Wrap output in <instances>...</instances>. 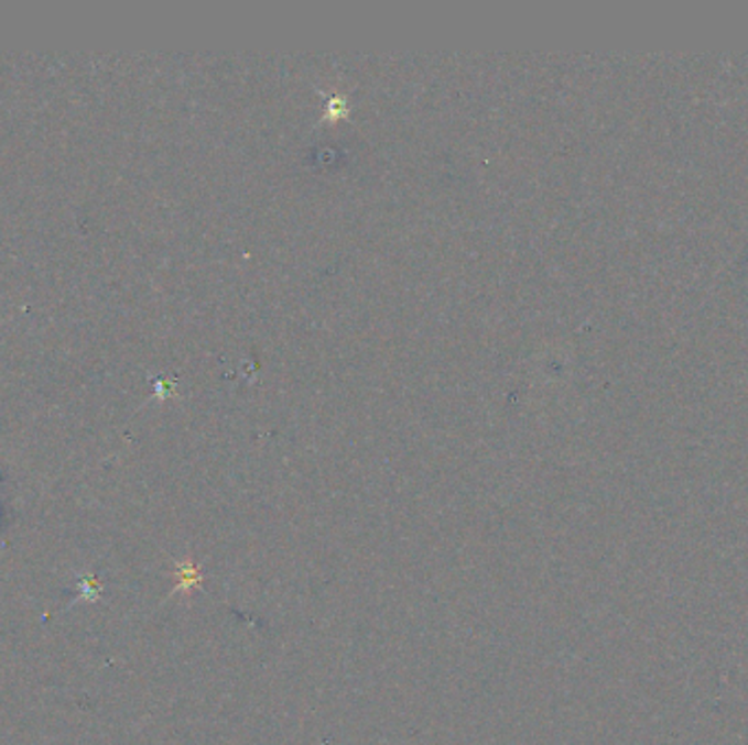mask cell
I'll return each instance as SVG.
<instances>
[{"label":"cell","mask_w":748,"mask_h":745,"mask_svg":"<svg viewBox=\"0 0 748 745\" xmlns=\"http://www.w3.org/2000/svg\"><path fill=\"white\" fill-rule=\"evenodd\" d=\"M175 587H173V595H191L197 589H202L204 584V571L197 562H193L191 558L186 560H177L175 562Z\"/></svg>","instance_id":"cell-1"}]
</instances>
